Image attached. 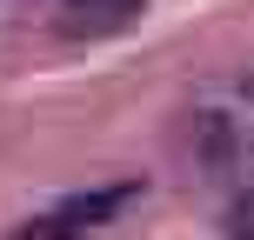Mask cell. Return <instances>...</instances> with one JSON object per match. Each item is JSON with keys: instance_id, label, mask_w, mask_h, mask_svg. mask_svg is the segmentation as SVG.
<instances>
[{"instance_id": "6da1fadb", "label": "cell", "mask_w": 254, "mask_h": 240, "mask_svg": "<svg viewBox=\"0 0 254 240\" xmlns=\"http://www.w3.org/2000/svg\"><path fill=\"white\" fill-rule=\"evenodd\" d=\"M134 200V187H94V193H67L61 207H47L40 220H27L13 240H74L87 227H101L107 214H121V207Z\"/></svg>"}, {"instance_id": "7a4b0ae2", "label": "cell", "mask_w": 254, "mask_h": 240, "mask_svg": "<svg viewBox=\"0 0 254 240\" xmlns=\"http://www.w3.org/2000/svg\"><path fill=\"white\" fill-rule=\"evenodd\" d=\"M140 13H147V0H61L54 27H61V40H107V34H127Z\"/></svg>"}]
</instances>
